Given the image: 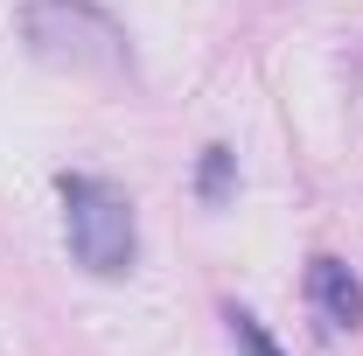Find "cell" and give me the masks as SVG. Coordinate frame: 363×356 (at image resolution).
Segmentation results:
<instances>
[{
  "instance_id": "6da1fadb",
  "label": "cell",
  "mask_w": 363,
  "mask_h": 356,
  "mask_svg": "<svg viewBox=\"0 0 363 356\" xmlns=\"http://www.w3.org/2000/svg\"><path fill=\"white\" fill-rule=\"evenodd\" d=\"M56 196H63V238H70L77 266L98 272V279L133 272L140 217H133V196H126V189H112L105 175H63Z\"/></svg>"
},
{
  "instance_id": "277c9868",
  "label": "cell",
  "mask_w": 363,
  "mask_h": 356,
  "mask_svg": "<svg viewBox=\"0 0 363 356\" xmlns=\"http://www.w3.org/2000/svg\"><path fill=\"white\" fill-rule=\"evenodd\" d=\"M230 189H238V154L230 147H203V168H196V196L217 210V203H230Z\"/></svg>"
},
{
  "instance_id": "5b68a950",
  "label": "cell",
  "mask_w": 363,
  "mask_h": 356,
  "mask_svg": "<svg viewBox=\"0 0 363 356\" xmlns=\"http://www.w3.org/2000/svg\"><path fill=\"white\" fill-rule=\"evenodd\" d=\"M224 321H230V343H238V356H279V343L266 335V321H259L252 308H230Z\"/></svg>"
},
{
  "instance_id": "3957f363",
  "label": "cell",
  "mask_w": 363,
  "mask_h": 356,
  "mask_svg": "<svg viewBox=\"0 0 363 356\" xmlns=\"http://www.w3.org/2000/svg\"><path fill=\"white\" fill-rule=\"evenodd\" d=\"M308 308H315V321L328 328V335H342V328H357L363 321V279L342 259H308Z\"/></svg>"
},
{
  "instance_id": "7a4b0ae2",
  "label": "cell",
  "mask_w": 363,
  "mask_h": 356,
  "mask_svg": "<svg viewBox=\"0 0 363 356\" xmlns=\"http://www.w3.org/2000/svg\"><path fill=\"white\" fill-rule=\"evenodd\" d=\"M28 35L49 63H70V70H126V35L84 7V0H35L28 7Z\"/></svg>"
}]
</instances>
